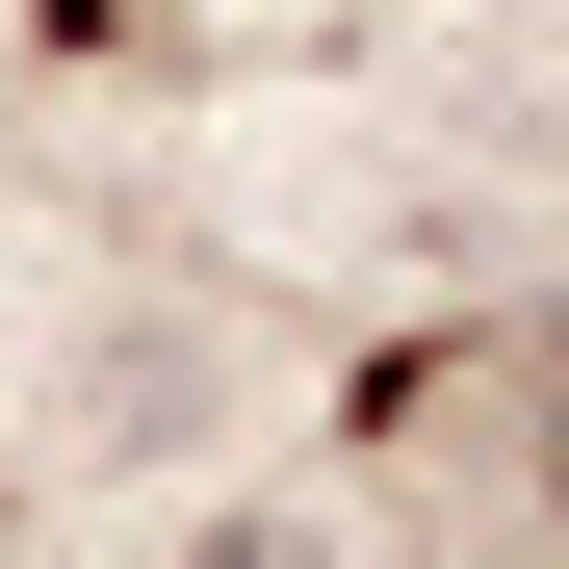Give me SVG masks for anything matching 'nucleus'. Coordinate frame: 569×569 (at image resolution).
<instances>
[{
    "label": "nucleus",
    "instance_id": "1",
    "mask_svg": "<svg viewBox=\"0 0 569 569\" xmlns=\"http://www.w3.org/2000/svg\"><path fill=\"white\" fill-rule=\"evenodd\" d=\"M181 569H362L311 492H208V518H181Z\"/></svg>",
    "mask_w": 569,
    "mask_h": 569
}]
</instances>
